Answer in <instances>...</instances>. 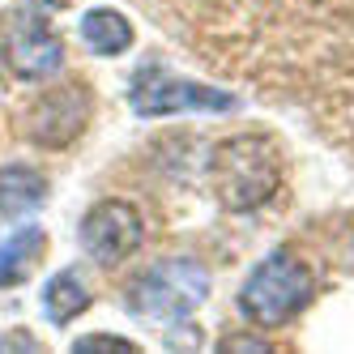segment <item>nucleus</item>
<instances>
[{
  "label": "nucleus",
  "mask_w": 354,
  "mask_h": 354,
  "mask_svg": "<svg viewBox=\"0 0 354 354\" xmlns=\"http://www.w3.org/2000/svg\"><path fill=\"white\" fill-rule=\"evenodd\" d=\"M312 295H316L312 269L303 265L295 252L277 248L248 273V282L239 286V312L257 328H277V324L295 320L303 308H308Z\"/></svg>",
  "instance_id": "obj_3"
},
{
  "label": "nucleus",
  "mask_w": 354,
  "mask_h": 354,
  "mask_svg": "<svg viewBox=\"0 0 354 354\" xmlns=\"http://www.w3.org/2000/svg\"><path fill=\"white\" fill-rule=\"evenodd\" d=\"M90 286L82 282V273L77 269H60L52 282L43 286V312L52 324H68V320H77L86 308H90Z\"/></svg>",
  "instance_id": "obj_11"
},
{
  "label": "nucleus",
  "mask_w": 354,
  "mask_h": 354,
  "mask_svg": "<svg viewBox=\"0 0 354 354\" xmlns=\"http://www.w3.org/2000/svg\"><path fill=\"white\" fill-rule=\"evenodd\" d=\"M82 39L94 56H120L133 47V21L120 9H90L82 17Z\"/></svg>",
  "instance_id": "obj_9"
},
{
  "label": "nucleus",
  "mask_w": 354,
  "mask_h": 354,
  "mask_svg": "<svg viewBox=\"0 0 354 354\" xmlns=\"http://www.w3.org/2000/svg\"><path fill=\"white\" fill-rule=\"evenodd\" d=\"M94 111V98L86 86H60L52 94H43L35 111H30V137L47 149H60L68 141H77L82 129L90 124Z\"/></svg>",
  "instance_id": "obj_7"
},
{
  "label": "nucleus",
  "mask_w": 354,
  "mask_h": 354,
  "mask_svg": "<svg viewBox=\"0 0 354 354\" xmlns=\"http://www.w3.org/2000/svg\"><path fill=\"white\" fill-rule=\"evenodd\" d=\"M209 184L231 214L261 209L282 184V158L265 137H226L209 154Z\"/></svg>",
  "instance_id": "obj_1"
},
{
  "label": "nucleus",
  "mask_w": 354,
  "mask_h": 354,
  "mask_svg": "<svg viewBox=\"0 0 354 354\" xmlns=\"http://www.w3.org/2000/svg\"><path fill=\"white\" fill-rule=\"evenodd\" d=\"M129 107L141 120H158V115H180V111H235L239 98L218 86L175 77L158 64H141L129 82Z\"/></svg>",
  "instance_id": "obj_5"
},
{
  "label": "nucleus",
  "mask_w": 354,
  "mask_h": 354,
  "mask_svg": "<svg viewBox=\"0 0 354 354\" xmlns=\"http://www.w3.org/2000/svg\"><path fill=\"white\" fill-rule=\"evenodd\" d=\"M43 248H47L43 226H21L9 239H0V290L17 286L21 277L35 269V261L43 257Z\"/></svg>",
  "instance_id": "obj_10"
},
{
  "label": "nucleus",
  "mask_w": 354,
  "mask_h": 354,
  "mask_svg": "<svg viewBox=\"0 0 354 354\" xmlns=\"http://www.w3.org/2000/svg\"><path fill=\"white\" fill-rule=\"evenodd\" d=\"M205 299H209V269L192 257L154 261L124 290L129 312L145 324H184Z\"/></svg>",
  "instance_id": "obj_2"
},
{
  "label": "nucleus",
  "mask_w": 354,
  "mask_h": 354,
  "mask_svg": "<svg viewBox=\"0 0 354 354\" xmlns=\"http://www.w3.org/2000/svg\"><path fill=\"white\" fill-rule=\"evenodd\" d=\"M0 64L21 82L56 77L64 64V43L47 26V13H39L30 5L0 13Z\"/></svg>",
  "instance_id": "obj_4"
},
{
  "label": "nucleus",
  "mask_w": 354,
  "mask_h": 354,
  "mask_svg": "<svg viewBox=\"0 0 354 354\" xmlns=\"http://www.w3.org/2000/svg\"><path fill=\"white\" fill-rule=\"evenodd\" d=\"M47 201V180L35 167H0V218H21V214H35Z\"/></svg>",
  "instance_id": "obj_8"
},
{
  "label": "nucleus",
  "mask_w": 354,
  "mask_h": 354,
  "mask_svg": "<svg viewBox=\"0 0 354 354\" xmlns=\"http://www.w3.org/2000/svg\"><path fill=\"white\" fill-rule=\"evenodd\" d=\"M222 350H269V342L257 333H235V337H222Z\"/></svg>",
  "instance_id": "obj_13"
},
{
  "label": "nucleus",
  "mask_w": 354,
  "mask_h": 354,
  "mask_svg": "<svg viewBox=\"0 0 354 354\" xmlns=\"http://www.w3.org/2000/svg\"><path fill=\"white\" fill-rule=\"evenodd\" d=\"M86 257L103 269H115L145 243V222L129 201H98V205L82 218L77 231Z\"/></svg>",
  "instance_id": "obj_6"
},
{
  "label": "nucleus",
  "mask_w": 354,
  "mask_h": 354,
  "mask_svg": "<svg viewBox=\"0 0 354 354\" xmlns=\"http://www.w3.org/2000/svg\"><path fill=\"white\" fill-rule=\"evenodd\" d=\"M94 346H115V350H137V342L129 337H115V333H90V337H77L73 350H94Z\"/></svg>",
  "instance_id": "obj_12"
}]
</instances>
